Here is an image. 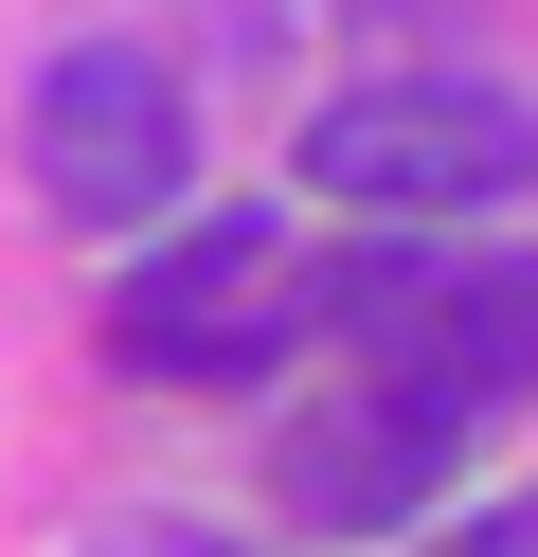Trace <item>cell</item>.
<instances>
[{
	"label": "cell",
	"mask_w": 538,
	"mask_h": 557,
	"mask_svg": "<svg viewBox=\"0 0 538 557\" xmlns=\"http://www.w3.org/2000/svg\"><path fill=\"white\" fill-rule=\"evenodd\" d=\"M305 181L359 216H502V198H538V109L466 73H395V90L305 109Z\"/></svg>",
	"instance_id": "6da1fadb"
},
{
	"label": "cell",
	"mask_w": 538,
	"mask_h": 557,
	"mask_svg": "<svg viewBox=\"0 0 538 557\" xmlns=\"http://www.w3.org/2000/svg\"><path fill=\"white\" fill-rule=\"evenodd\" d=\"M179 181H198V90L143 37H72L54 73H36V198H54L72 234H126V216H162Z\"/></svg>",
	"instance_id": "7a4b0ae2"
},
{
	"label": "cell",
	"mask_w": 538,
	"mask_h": 557,
	"mask_svg": "<svg viewBox=\"0 0 538 557\" xmlns=\"http://www.w3.org/2000/svg\"><path fill=\"white\" fill-rule=\"evenodd\" d=\"M287 324H305V270H287L270 216H198L179 252H143L108 288V360L126 377H251Z\"/></svg>",
	"instance_id": "3957f363"
},
{
	"label": "cell",
	"mask_w": 538,
	"mask_h": 557,
	"mask_svg": "<svg viewBox=\"0 0 538 557\" xmlns=\"http://www.w3.org/2000/svg\"><path fill=\"white\" fill-rule=\"evenodd\" d=\"M305 306L377 342L395 396H449V413L538 396V270H359V288H305Z\"/></svg>",
	"instance_id": "277c9868"
},
{
	"label": "cell",
	"mask_w": 538,
	"mask_h": 557,
	"mask_svg": "<svg viewBox=\"0 0 538 557\" xmlns=\"http://www.w3.org/2000/svg\"><path fill=\"white\" fill-rule=\"evenodd\" d=\"M449 468H466V413H449V396H395V377L323 396L305 432L270 449V485H287V521H305V540H377V521L449 504Z\"/></svg>",
	"instance_id": "5b68a950"
},
{
	"label": "cell",
	"mask_w": 538,
	"mask_h": 557,
	"mask_svg": "<svg viewBox=\"0 0 538 557\" xmlns=\"http://www.w3.org/2000/svg\"><path fill=\"white\" fill-rule=\"evenodd\" d=\"M430 557H538V504H485L466 540H430Z\"/></svg>",
	"instance_id": "8992f818"
},
{
	"label": "cell",
	"mask_w": 538,
	"mask_h": 557,
	"mask_svg": "<svg viewBox=\"0 0 538 557\" xmlns=\"http://www.w3.org/2000/svg\"><path fill=\"white\" fill-rule=\"evenodd\" d=\"M162 557H234V540H162Z\"/></svg>",
	"instance_id": "52a82bcc"
}]
</instances>
